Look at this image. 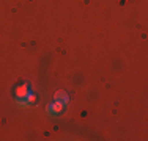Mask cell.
<instances>
[{
	"instance_id": "4",
	"label": "cell",
	"mask_w": 148,
	"mask_h": 141,
	"mask_svg": "<svg viewBox=\"0 0 148 141\" xmlns=\"http://www.w3.org/2000/svg\"><path fill=\"white\" fill-rule=\"evenodd\" d=\"M25 102H29V104H35V102H36V94H35V93H29V96L25 97Z\"/></svg>"
},
{
	"instance_id": "1",
	"label": "cell",
	"mask_w": 148,
	"mask_h": 141,
	"mask_svg": "<svg viewBox=\"0 0 148 141\" xmlns=\"http://www.w3.org/2000/svg\"><path fill=\"white\" fill-rule=\"evenodd\" d=\"M29 93H30V88H29V85H27V83L17 85L16 89H14V96L17 99H25L27 96H29Z\"/></svg>"
},
{
	"instance_id": "2",
	"label": "cell",
	"mask_w": 148,
	"mask_h": 141,
	"mask_svg": "<svg viewBox=\"0 0 148 141\" xmlns=\"http://www.w3.org/2000/svg\"><path fill=\"white\" fill-rule=\"evenodd\" d=\"M63 102H60V100H55V102H52V104H49L47 105V111H51V113H54V115H60V113L63 111Z\"/></svg>"
},
{
	"instance_id": "3",
	"label": "cell",
	"mask_w": 148,
	"mask_h": 141,
	"mask_svg": "<svg viewBox=\"0 0 148 141\" xmlns=\"http://www.w3.org/2000/svg\"><path fill=\"white\" fill-rule=\"evenodd\" d=\"M55 100H60V102H63V104H66V102L69 100V97H68V93L66 91H63V89H60L55 93V96H54Z\"/></svg>"
}]
</instances>
